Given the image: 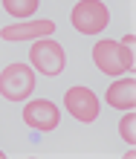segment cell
<instances>
[{"instance_id":"obj_1","label":"cell","mask_w":136,"mask_h":159,"mask_svg":"<svg viewBox=\"0 0 136 159\" xmlns=\"http://www.w3.org/2000/svg\"><path fill=\"white\" fill-rule=\"evenodd\" d=\"M93 64L104 75L119 78L125 72H133V49H128V46L119 43V41L104 38V41H98L93 46Z\"/></svg>"},{"instance_id":"obj_2","label":"cell","mask_w":136,"mask_h":159,"mask_svg":"<svg viewBox=\"0 0 136 159\" xmlns=\"http://www.w3.org/2000/svg\"><path fill=\"white\" fill-rule=\"evenodd\" d=\"M29 64L35 72H43L47 78H55L64 72L67 67V52L64 46L52 38H38L32 41V49H29Z\"/></svg>"},{"instance_id":"obj_3","label":"cell","mask_w":136,"mask_h":159,"mask_svg":"<svg viewBox=\"0 0 136 159\" xmlns=\"http://www.w3.org/2000/svg\"><path fill=\"white\" fill-rule=\"evenodd\" d=\"M70 23L81 35H98L110 26V9L102 0H78L70 12Z\"/></svg>"},{"instance_id":"obj_4","label":"cell","mask_w":136,"mask_h":159,"mask_svg":"<svg viewBox=\"0 0 136 159\" xmlns=\"http://www.w3.org/2000/svg\"><path fill=\"white\" fill-rule=\"evenodd\" d=\"M35 93V70L29 64H9L0 72V96L6 101H26Z\"/></svg>"},{"instance_id":"obj_5","label":"cell","mask_w":136,"mask_h":159,"mask_svg":"<svg viewBox=\"0 0 136 159\" xmlns=\"http://www.w3.org/2000/svg\"><path fill=\"white\" fill-rule=\"evenodd\" d=\"M64 107L72 113V119L84 121V125H93L102 113V104H98V96L90 87H70L64 93Z\"/></svg>"},{"instance_id":"obj_6","label":"cell","mask_w":136,"mask_h":159,"mask_svg":"<svg viewBox=\"0 0 136 159\" xmlns=\"http://www.w3.org/2000/svg\"><path fill=\"white\" fill-rule=\"evenodd\" d=\"M23 121L32 130H38V133H49V130H55L61 125V110L52 101L38 98V101H29L23 107Z\"/></svg>"},{"instance_id":"obj_7","label":"cell","mask_w":136,"mask_h":159,"mask_svg":"<svg viewBox=\"0 0 136 159\" xmlns=\"http://www.w3.org/2000/svg\"><path fill=\"white\" fill-rule=\"evenodd\" d=\"M55 20H32V23H9L0 29V38L9 43L17 41H38V38H52Z\"/></svg>"},{"instance_id":"obj_8","label":"cell","mask_w":136,"mask_h":159,"mask_svg":"<svg viewBox=\"0 0 136 159\" xmlns=\"http://www.w3.org/2000/svg\"><path fill=\"white\" fill-rule=\"evenodd\" d=\"M104 98H107V104L116 107V110H133V104H136V81L130 75L113 81L110 87H107Z\"/></svg>"},{"instance_id":"obj_9","label":"cell","mask_w":136,"mask_h":159,"mask_svg":"<svg viewBox=\"0 0 136 159\" xmlns=\"http://www.w3.org/2000/svg\"><path fill=\"white\" fill-rule=\"evenodd\" d=\"M41 0H3V9L12 17H17V20H26V17H32L35 12H38Z\"/></svg>"},{"instance_id":"obj_10","label":"cell","mask_w":136,"mask_h":159,"mask_svg":"<svg viewBox=\"0 0 136 159\" xmlns=\"http://www.w3.org/2000/svg\"><path fill=\"white\" fill-rule=\"evenodd\" d=\"M119 136H122V142H128V145L136 142V116L133 113H125L119 119Z\"/></svg>"},{"instance_id":"obj_11","label":"cell","mask_w":136,"mask_h":159,"mask_svg":"<svg viewBox=\"0 0 136 159\" xmlns=\"http://www.w3.org/2000/svg\"><path fill=\"white\" fill-rule=\"evenodd\" d=\"M125 46H128V49H133V43H136V38H133V35H125V41H122Z\"/></svg>"},{"instance_id":"obj_12","label":"cell","mask_w":136,"mask_h":159,"mask_svg":"<svg viewBox=\"0 0 136 159\" xmlns=\"http://www.w3.org/2000/svg\"><path fill=\"white\" fill-rule=\"evenodd\" d=\"M0 159H3V151H0Z\"/></svg>"}]
</instances>
